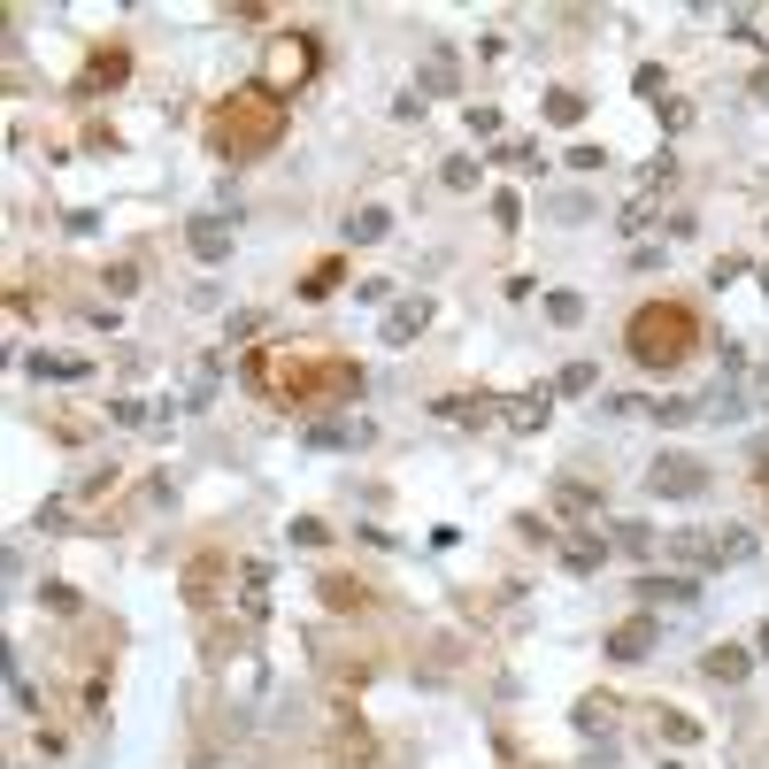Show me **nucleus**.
Returning a JSON list of instances; mask_svg holds the SVG:
<instances>
[{
    "instance_id": "1",
    "label": "nucleus",
    "mask_w": 769,
    "mask_h": 769,
    "mask_svg": "<svg viewBox=\"0 0 769 769\" xmlns=\"http://www.w3.org/2000/svg\"><path fill=\"white\" fill-rule=\"evenodd\" d=\"M278 139H285V101L270 93V85H239V93H223L216 116H208V146L223 162H254Z\"/></svg>"
},
{
    "instance_id": "2",
    "label": "nucleus",
    "mask_w": 769,
    "mask_h": 769,
    "mask_svg": "<svg viewBox=\"0 0 769 769\" xmlns=\"http://www.w3.org/2000/svg\"><path fill=\"white\" fill-rule=\"evenodd\" d=\"M693 308H677V300H654V308H639L631 323H624V347L646 362V370H677L693 355Z\"/></svg>"
},
{
    "instance_id": "3",
    "label": "nucleus",
    "mask_w": 769,
    "mask_h": 769,
    "mask_svg": "<svg viewBox=\"0 0 769 769\" xmlns=\"http://www.w3.org/2000/svg\"><path fill=\"white\" fill-rule=\"evenodd\" d=\"M701 492H708L701 454H654L646 462V500H701Z\"/></svg>"
},
{
    "instance_id": "4",
    "label": "nucleus",
    "mask_w": 769,
    "mask_h": 769,
    "mask_svg": "<svg viewBox=\"0 0 769 769\" xmlns=\"http://www.w3.org/2000/svg\"><path fill=\"white\" fill-rule=\"evenodd\" d=\"M331 754L347 761V769H377V739L362 731V716H355V708H338V723H331Z\"/></svg>"
},
{
    "instance_id": "5",
    "label": "nucleus",
    "mask_w": 769,
    "mask_h": 769,
    "mask_svg": "<svg viewBox=\"0 0 769 769\" xmlns=\"http://www.w3.org/2000/svg\"><path fill=\"white\" fill-rule=\"evenodd\" d=\"M500 415H508V423H516V432H524V439H531V432H547V415H554V385H524V393H516V400H508Z\"/></svg>"
},
{
    "instance_id": "6",
    "label": "nucleus",
    "mask_w": 769,
    "mask_h": 769,
    "mask_svg": "<svg viewBox=\"0 0 769 769\" xmlns=\"http://www.w3.org/2000/svg\"><path fill=\"white\" fill-rule=\"evenodd\" d=\"M432 300H423V293H408V300H393V316H385V338H393V347H408V338H423V331H432Z\"/></svg>"
},
{
    "instance_id": "7",
    "label": "nucleus",
    "mask_w": 769,
    "mask_h": 769,
    "mask_svg": "<svg viewBox=\"0 0 769 769\" xmlns=\"http://www.w3.org/2000/svg\"><path fill=\"white\" fill-rule=\"evenodd\" d=\"M746 669H754V646H708V654H701V677H708V685H746Z\"/></svg>"
},
{
    "instance_id": "8",
    "label": "nucleus",
    "mask_w": 769,
    "mask_h": 769,
    "mask_svg": "<svg viewBox=\"0 0 769 769\" xmlns=\"http://www.w3.org/2000/svg\"><path fill=\"white\" fill-rule=\"evenodd\" d=\"M654 639H662V631H654V616H631V624H616V631H608V654H616V662H646V654H654Z\"/></svg>"
},
{
    "instance_id": "9",
    "label": "nucleus",
    "mask_w": 769,
    "mask_h": 769,
    "mask_svg": "<svg viewBox=\"0 0 769 769\" xmlns=\"http://www.w3.org/2000/svg\"><path fill=\"white\" fill-rule=\"evenodd\" d=\"M554 516H562V524L601 516V485H577V477H562V485H554Z\"/></svg>"
},
{
    "instance_id": "10",
    "label": "nucleus",
    "mask_w": 769,
    "mask_h": 769,
    "mask_svg": "<svg viewBox=\"0 0 769 769\" xmlns=\"http://www.w3.org/2000/svg\"><path fill=\"white\" fill-rule=\"evenodd\" d=\"M185 246L201 254V262H223V254H231V223L223 216H193L185 223Z\"/></svg>"
},
{
    "instance_id": "11",
    "label": "nucleus",
    "mask_w": 769,
    "mask_h": 769,
    "mask_svg": "<svg viewBox=\"0 0 769 769\" xmlns=\"http://www.w3.org/2000/svg\"><path fill=\"white\" fill-rule=\"evenodd\" d=\"M377 439V423H362V415H347V423H316V432H308V447H370Z\"/></svg>"
},
{
    "instance_id": "12",
    "label": "nucleus",
    "mask_w": 769,
    "mask_h": 769,
    "mask_svg": "<svg viewBox=\"0 0 769 769\" xmlns=\"http://www.w3.org/2000/svg\"><path fill=\"white\" fill-rule=\"evenodd\" d=\"M454 85H462V54L432 47V54H423V93H454Z\"/></svg>"
},
{
    "instance_id": "13",
    "label": "nucleus",
    "mask_w": 769,
    "mask_h": 769,
    "mask_svg": "<svg viewBox=\"0 0 769 769\" xmlns=\"http://www.w3.org/2000/svg\"><path fill=\"white\" fill-rule=\"evenodd\" d=\"M24 370H31V377H47V385H77V377L93 370V362H85V355H47V347H39Z\"/></svg>"
},
{
    "instance_id": "14",
    "label": "nucleus",
    "mask_w": 769,
    "mask_h": 769,
    "mask_svg": "<svg viewBox=\"0 0 769 769\" xmlns=\"http://www.w3.org/2000/svg\"><path fill=\"white\" fill-rule=\"evenodd\" d=\"M669 554L693 562V569H701V562L716 569V562H723V539H708V531H669Z\"/></svg>"
},
{
    "instance_id": "15",
    "label": "nucleus",
    "mask_w": 769,
    "mask_h": 769,
    "mask_svg": "<svg viewBox=\"0 0 769 769\" xmlns=\"http://www.w3.org/2000/svg\"><path fill=\"white\" fill-rule=\"evenodd\" d=\"M608 562V539H592V531H577V539H562V569H577V577H592Z\"/></svg>"
},
{
    "instance_id": "16",
    "label": "nucleus",
    "mask_w": 769,
    "mask_h": 769,
    "mask_svg": "<svg viewBox=\"0 0 769 769\" xmlns=\"http://www.w3.org/2000/svg\"><path fill=\"white\" fill-rule=\"evenodd\" d=\"M432 415H439V423H462V432H477V423H485V393H447V400H432Z\"/></svg>"
},
{
    "instance_id": "17",
    "label": "nucleus",
    "mask_w": 769,
    "mask_h": 769,
    "mask_svg": "<svg viewBox=\"0 0 769 769\" xmlns=\"http://www.w3.org/2000/svg\"><path fill=\"white\" fill-rule=\"evenodd\" d=\"M385 231H393V216H385V208H355V216H347V246H377Z\"/></svg>"
},
{
    "instance_id": "18",
    "label": "nucleus",
    "mask_w": 769,
    "mask_h": 769,
    "mask_svg": "<svg viewBox=\"0 0 769 769\" xmlns=\"http://www.w3.org/2000/svg\"><path fill=\"white\" fill-rule=\"evenodd\" d=\"M608 723H616V701H608V693H585V701H577V731L608 739Z\"/></svg>"
},
{
    "instance_id": "19",
    "label": "nucleus",
    "mask_w": 769,
    "mask_h": 769,
    "mask_svg": "<svg viewBox=\"0 0 769 769\" xmlns=\"http://www.w3.org/2000/svg\"><path fill=\"white\" fill-rule=\"evenodd\" d=\"M492 162H500V169H524V178H531V169H539L547 154H539L531 139H500V146H492Z\"/></svg>"
},
{
    "instance_id": "20",
    "label": "nucleus",
    "mask_w": 769,
    "mask_h": 769,
    "mask_svg": "<svg viewBox=\"0 0 769 769\" xmlns=\"http://www.w3.org/2000/svg\"><path fill=\"white\" fill-rule=\"evenodd\" d=\"M262 585H270V569L246 562V585H239V608H246V616H270V592H262Z\"/></svg>"
},
{
    "instance_id": "21",
    "label": "nucleus",
    "mask_w": 769,
    "mask_h": 769,
    "mask_svg": "<svg viewBox=\"0 0 769 769\" xmlns=\"http://www.w3.org/2000/svg\"><path fill=\"white\" fill-rule=\"evenodd\" d=\"M639 592H646V601H693V577H639Z\"/></svg>"
},
{
    "instance_id": "22",
    "label": "nucleus",
    "mask_w": 769,
    "mask_h": 769,
    "mask_svg": "<svg viewBox=\"0 0 769 769\" xmlns=\"http://www.w3.org/2000/svg\"><path fill=\"white\" fill-rule=\"evenodd\" d=\"M316 592H323V608H362V585L355 577H323Z\"/></svg>"
},
{
    "instance_id": "23",
    "label": "nucleus",
    "mask_w": 769,
    "mask_h": 769,
    "mask_svg": "<svg viewBox=\"0 0 769 769\" xmlns=\"http://www.w3.org/2000/svg\"><path fill=\"white\" fill-rule=\"evenodd\" d=\"M554 393H562V400L592 393V362H562V370H554Z\"/></svg>"
},
{
    "instance_id": "24",
    "label": "nucleus",
    "mask_w": 769,
    "mask_h": 769,
    "mask_svg": "<svg viewBox=\"0 0 769 769\" xmlns=\"http://www.w3.org/2000/svg\"><path fill=\"white\" fill-rule=\"evenodd\" d=\"M547 124H585V93H547Z\"/></svg>"
},
{
    "instance_id": "25",
    "label": "nucleus",
    "mask_w": 769,
    "mask_h": 769,
    "mask_svg": "<svg viewBox=\"0 0 769 769\" xmlns=\"http://www.w3.org/2000/svg\"><path fill=\"white\" fill-rule=\"evenodd\" d=\"M608 547H616V554H646V547H654V531H646V524H616V531H608Z\"/></svg>"
},
{
    "instance_id": "26",
    "label": "nucleus",
    "mask_w": 769,
    "mask_h": 769,
    "mask_svg": "<svg viewBox=\"0 0 769 769\" xmlns=\"http://www.w3.org/2000/svg\"><path fill=\"white\" fill-rule=\"evenodd\" d=\"M338 278H347V270H338V262H316V270L300 278V293H308V300H323V293H331Z\"/></svg>"
},
{
    "instance_id": "27",
    "label": "nucleus",
    "mask_w": 769,
    "mask_h": 769,
    "mask_svg": "<svg viewBox=\"0 0 769 769\" xmlns=\"http://www.w3.org/2000/svg\"><path fill=\"white\" fill-rule=\"evenodd\" d=\"M547 316H554L562 331H569V323H585V293H554V300H547Z\"/></svg>"
},
{
    "instance_id": "28",
    "label": "nucleus",
    "mask_w": 769,
    "mask_h": 769,
    "mask_svg": "<svg viewBox=\"0 0 769 769\" xmlns=\"http://www.w3.org/2000/svg\"><path fill=\"white\" fill-rule=\"evenodd\" d=\"M216 385H223V370H216V362H201V370H193V400H185V408H208V393H216Z\"/></svg>"
},
{
    "instance_id": "29",
    "label": "nucleus",
    "mask_w": 769,
    "mask_h": 769,
    "mask_svg": "<svg viewBox=\"0 0 769 769\" xmlns=\"http://www.w3.org/2000/svg\"><path fill=\"white\" fill-rule=\"evenodd\" d=\"M439 178H447V185H454V193H470V185H477V162H470V154H454V162H447V169H439Z\"/></svg>"
},
{
    "instance_id": "30",
    "label": "nucleus",
    "mask_w": 769,
    "mask_h": 769,
    "mask_svg": "<svg viewBox=\"0 0 769 769\" xmlns=\"http://www.w3.org/2000/svg\"><path fill=\"white\" fill-rule=\"evenodd\" d=\"M562 162H569V169H577V178H592V169H601V162H608V154H601V146H569V154H562Z\"/></svg>"
},
{
    "instance_id": "31",
    "label": "nucleus",
    "mask_w": 769,
    "mask_h": 769,
    "mask_svg": "<svg viewBox=\"0 0 769 769\" xmlns=\"http://www.w3.org/2000/svg\"><path fill=\"white\" fill-rule=\"evenodd\" d=\"M116 77H124V54H101L93 69H85V85H116Z\"/></svg>"
},
{
    "instance_id": "32",
    "label": "nucleus",
    "mask_w": 769,
    "mask_h": 769,
    "mask_svg": "<svg viewBox=\"0 0 769 769\" xmlns=\"http://www.w3.org/2000/svg\"><path fill=\"white\" fill-rule=\"evenodd\" d=\"M616 223H624V231H646V223H654V201H646V193H639V201H631V208H624V216H616Z\"/></svg>"
},
{
    "instance_id": "33",
    "label": "nucleus",
    "mask_w": 769,
    "mask_h": 769,
    "mask_svg": "<svg viewBox=\"0 0 769 769\" xmlns=\"http://www.w3.org/2000/svg\"><path fill=\"white\" fill-rule=\"evenodd\" d=\"M293 539H300V547H331V524H316V516H300V524H293Z\"/></svg>"
},
{
    "instance_id": "34",
    "label": "nucleus",
    "mask_w": 769,
    "mask_h": 769,
    "mask_svg": "<svg viewBox=\"0 0 769 769\" xmlns=\"http://www.w3.org/2000/svg\"><path fill=\"white\" fill-rule=\"evenodd\" d=\"M254 331H262V316H254V308H239V316L223 323V338H254Z\"/></svg>"
},
{
    "instance_id": "35",
    "label": "nucleus",
    "mask_w": 769,
    "mask_h": 769,
    "mask_svg": "<svg viewBox=\"0 0 769 769\" xmlns=\"http://www.w3.org/2000/svg\"><path fill=\"white\" fill-rule=\"evenodd\" d=\"M108 293H116V300H124V293H139V270H131V262H116V270H108Z\"/></svg>"
},
{
    "instance_id": "36",
    "label": "nucleus",
    "mask_w": 769,
    "mask_h": 769,
    "mask_svg": "<svg viewBox=\"0 0 769 769\" xmlns=\"http://www.w3.org/2000/svg\"><path fill=\"white\" fill-rule=\"evenodd\" d=\"M754 554V531H723V562H746Z\"/></svg>"
},
{
    "instance_id": "37",
    "label": "nucleus",
    "mask_w": 769,
    "mask_h": 769,
    "mask_svg": "<svg viewBox=\"0 0 769 769\" xmlns=\"http://www.w3.org/2000/svg\"><path fill=\"white\" fill-rule=\"evenodd\" d=\"M746 393H754V408H769V370H754V385H746Z\"/></svg>"
},
{
    "instance_id": "38",
    "label": "nucleus",
    "mask_w": 769,
    "mask_h": 769,
    "mask_svg": "<svg viewBox=\"0 0 769 769\" xmlns=\"http://www.w3.org/2000/svg\"><path fill=\"white\" fill-rule=\"evenodd\" d=\"M754 101H761V108H769V69H761V77H754Z\"/></svg>"
},
{
    "instance_id": "39",
    "label": "nucleus",
    "mask_w": 769,
    "mask_h": 769,
    "mask_svg": "<svg viewBox=\"0 0 769 769\" xmlns=\"http://www.w3.org/2000/svg\"><path fill=\"white\" fill-rule=\"evenodd\" d=\"M754 654H769V624H761V639H754Z\"/></svg>"
},
{
    "instance_id": "40",
    "label": "nucleus",
    "mask_w": 769,
    "mask_h": 769,
    "mask_svg": "<svg viewBox=\"0 0 769 769\" xmlns=\"http://www.w3.org/2000/svg\"><path fill=\"white\" fill-rule=\"evenodd\" d=\"M761 293H769V262H761Z\"/></svg>"
}]
</instances>
